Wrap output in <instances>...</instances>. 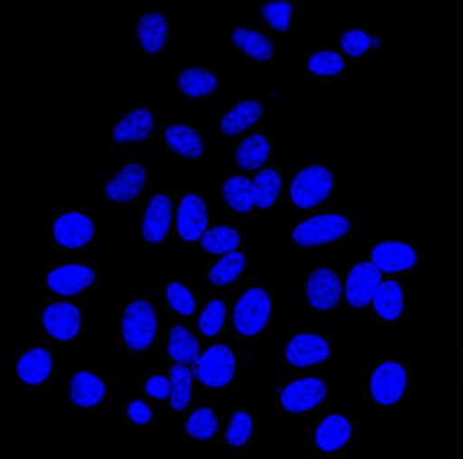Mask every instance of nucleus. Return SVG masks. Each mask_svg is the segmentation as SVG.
Segmentation results:
<instances>
[{
  "instance_id": "1",
  "label": "nucleus",
  "mask_w": 463,
  "mask_h": 459,
  "mask_svg": "<svg viewBox=\"0 0 463 459\" xmlns=\"http://www.w3.org/2000/svg\"><path fill=\"white\" fill-rule=\"evenodd\" d=\"M331 188H334V176L326 167L312 165L301 169L295 176L293 184H290V196H293V204L301 210H310L329 196Z\"/></svg>"
},
{
  "instance_id": "2",
  "label": "nucleus",
  "mask_w": 463,
  "mask_h": 459,
  "mask_svg": "<svg viewBox=\"0 0 463 459\" xmlns=\"http://www.w3.org/2000/svg\"><path fill=\"white\" fill-rule=\"evenodd\" d=\"M122 333L130 350H146L150 347L156 336V312H154L152 303H128L122 317Z\"/></svg>"
},
{
  "instance_id": "3",
  "label": "nucleus",
  "mask_w": 463,
  "mask_h": 459,
  "mask_svg": "<svg viewBox=\"0 0 463 459\" xmlns=\"http://www.w3.org/2000/svg\"><path fill=\"white\" fill-rule=\"evenodd\" d=\"M350 231V220L342 214H323L301 223L293 231V240L297 246L314 248L320 244H329L344 237Z\"/></svg>"
},
{
  "instance_id": "4",
  "label": "nucleus",
  "mask_w": 463,
  "mask_h": 459,
  "mask_svg": "<svg viewBox=\"0 0 463 459\" xmlns=\"http://www.w3.org/2000/svg\"><path fill=\"white\" fill-rule=\"evenodd\" d=\"M271 314L269 295L263 289H250L241 295L233 312L235 330L241 336H254L267 325Z\"/></svg>"
},
{
  "instance_id": "5",
  "label": "nucleus",
  "mask_w": 463,
  "mask_h": 459,
  "mask_svg": "<svg viewBox=\"0 0 463 459\" xmlns=\"http://www.w3.org/2000/svg\"><path fill=\"white\" fill-rule=\"evenodd\" d=\"M408 385V374L400 363L387 361L380 363V366L373 369L372 380H370V391L372 397L376 399L383 406H393L403 396Z\"/></svg>"
},
{
  "instance_id": "6",
  "label": "nucleus",
  "mask_w": 463,
  "mask_h": 459,
  "mask_svg": "<svg viewBox=\"0 0 463 459\" xmlns=\"http://www.w3.org/2000/svg\"><path fill=\"white\" fill-rule=\"evenodd\" d=\"M235 374V357L227 347L207 349L197 361V377L207 387H224Z\"/></svg>"
},
{
  "instance_id": "7",
  "label": "nucleus",
  "mask_w": 463,
  "mask_h": 459,
  "mask_svg": "<svg viewBox=\"0 0 463 459\" xmlns=\"http://www.w3.org/2000/svg\"><path fill=\"white\" fill-rule=\"evenodd\" d=\"M383 282V272L373 263H359L350 270L346 278L344 293L353 308H365L367 303L373 301L378 286Z\"/></svg>"
},
{
  "instance_id": "8",
  "label": "nucleus",
  "mask_w": 463,
  "mask_h": 459,
  "mask_svg": "<svg viewBox=\"0 0 463 459\" xmlns=\"http://www.w3.org/2000/svg\"><path fill=\"white\" fill-rule=\"evenodd\" d=\"M326 396V387L318 378H301L284 387L280 402L288 413H306L317 408Z\"/></svg>"
},
{
  "instance_id": "9",
  "label": "nucleus",
  "mask_w": 463,
  "mask_h": 459,
  "mask_svg": "<svg viewBox=\"0 0 463 459\" xmlns=\"http://www.w3.org/2000/svg\"><path fill=\"white\" fill-rule=\"evenodd\" d=\"M342 300V282L334 270H317L307 278V301L317 310H331Z\"/></svg>"
},
{
  "instance_id": "10",
  "label": "nucleus",
  "mask_w": 463,
  "mask_h": 459,
  "mask_svg": "<svg viewBox=\"0 0 463 459\" xmlns=\"http://www.w3.org/2000/svg\"><path fill=\"white\" fill-rule=\"evenodd\" d=\"M329 353V344L325 338L317 336V333H299L288 342L287 361L295 368H307L325 361Z\"/></svg>"
},
{
  "instance_id": "11",
  "label": "nucleus",
  "mask_w": 463,
  "mask_h": 459,
  "mask_svg": "<svg viewBox=\"0 0 463 459\" xmlns=\"http://www.w3.org/2000/svg\"><path fill=\"white\" fill-rule=\"evenodd\" d=\"M94 225L92 220L80 212L62 214L53 223V237L64 248H81L92 240Z\"/></svg>"
},
{
  "instance_id": "12",
  "label": "nucleus",
  "mask_w": 463,
  "mask_h": 459,
  "mask_svg": "<svg viewBox=\"0 0 463 459\" xmlns=\"http://www.w3.org/2000/svg\"><path fill=\"white\" fill-rule=\"evenodd\" d=\"M43 327L52 338L73 339L81 330V314L73 303H52L43 312Z\"/></svg>"
},
{
  "instance_id": "13",
  "label": "nucleus",
  "mask_w": 463,
  "mask_h": 459,
  "mask_svg": "<svg viewBox=\"0 0 463 459\" xmlns=\"http://www.w3.org/2000/svg\"><path fill=\"white\" fill-rule=\"evenodd\" d=\"M177 231L186 242H197L207 231V210L203 199L197 195H186L177 210Z\"/></svg>"
},
{
  "instance_id": "14",
  "label": "nucleus",
  "mask_w": 463,
  "mask_h": 459,
  "mask_svg": "<svg viewBox=\"0 0 463 459\" xmlns=\"http://www.w3.org/2000/svg\"><path fill=\"white\" fill-rule=\"evenodd\" d=\"M372 263L380 272H406L417 263V253L412 246L402 242H383L372 250Z\"/></svg>"
},
{
  "instance_id": "15",
  "label": "nucleus",
  "mask_w": 463,
  "mask_h": 459,
  "mask_svg": "<svg viewBox=\"0 0 463 459\" xmlns=\"http://www.w3.org/2000/svg\"><path fill=\"white\" fill-rule=\"evenodd\" d=\"M171 210H174V206H171V199L167 195L152 196L144 216V226H141L146 242L160 244L167 237L171 226Z\"/></svg>"
},
{
  "instance_id": "16",
  "label": "nucleus",
  "mask_w": 463,
  "mask_h": 459,
  "mask_svg": "<svg viewBox=\"0 0 463 459\" xmlns=\"http://www.w3.org/2000/svg\"><path fill=\"white\" fill-rule=\"evenodd\" d=\"M94 280V272L84 265H62L47 273V286L58 295H77L88 289Z\"/></svg>"
},
{
  "instance_id": "17",
  "label": "nucleus",
  "mask_w": 463,
  "mask_h": 459,
  "mask_svg": "<svg viewBox=\"0 0 463 459\" xmlns=\"http://www.w3.org/2000/svg\"><path fill=\"white\" fill-rule=\"evenodd\" d=\"M146 184V169L141 165H127L118 174L114 180L107 184L105 193L111 201H120V204H128V201L137 199Z\"/></svg>"
},
{
  "instance_id": "18",
  "label": "nucleus",
  "mask_w": 463,
  "mask_h": 459,
  "mask_svg": "<svg viewBox=\"0 0 463 459\" xmlns=\"http://www.w3.org/2000/svg\"><path fill=\"white\" fill-rule=\"evenodd\" d=\"M350 434H353V427H350V421L346 416L342 415L326 416L317 429L318 449L325 453H335L337 449H342V446L348 443Z\"/></svg>"
},
{
  "instance_id": "19",
  "label": "nucleus",
  "mask_w": 463,
  "mask_h": 459,
  "mask_svg": "<svg viewBox=\"0 0 463 459\" xmlns=\"http://www.w3.org/2000/svg\"><path fill=\"white\" fill-rule=\"evenodd\" d=\"M154 129V116L150 110H135L128 116H124L118 127L114 129V141H141L152 133Z\"/></svg>"
},
{
  "instance_id": "20",
  "label": "nucleus",
  "mask_w": 463,
  "mask_h": 459,
  "mask_svg": "<svg viewBox=\"0 0 463 459\" xmlns=\"http://www.w3.org/2000/svg\"><path fill=\"white\" fill-rule=\"evenodd\" d=\"M52 372V355L45 349H33L17 361V377L26 385H41Z\"/></svg>"
},
{
  "instance_id": "21",
  "label": "nucleus",
  "mask_w": 463,
  "mask_h": 459,
  "mask_svg": "<svg viewBox=\"0 0 463 459\" xmlns=\"http://www.w3.org/2000/svg\"><path fill=\"white\" fill-rule=\"evenodd\" d=\"M169 34V24L165 20V15L160 14H146L141 15L137 24V37L141 41V47L146 52L156 53L167 43Z\"/></svg>"
},
{
  "instance_id": "22",
  "label": "nucleus",
  "mask_w": 463,
  "mask_h": 459,
  "mask_svg": "<svg viewBox=\"0 0 463 459\" xmlns=\"http://www.w3.org/2000/svg\"><path fill=\"white\" fill-rule=\"evenodd\" d=\"M105 397V385L103 380L94 377L90 372L75 374L71 380V399L81 408L97 406L100 399Z\"/></svg>"
},
{
  "instance_id": "23",
  "label": "nucleus",
  "mask_w": 463,
  "mask_h": 459,
  "mask_svg": "<svg viewBox=\"0 0 463 459\" xmlns=\"http://www.w3.org/2000/svg\"><path fill=\"white\" fill-rule=\"evenodd\" d=\"M373 308H376L378 317L384 320H395L403 312V291L395 280L380 282L376 295H373Z\"/></svg>"
},
{
  "instance_id": "24",
  "label": "nucleus",
  "mask_w": 463,
  "mask_h": 459,
  "mask_svg": "<svg viewBox=\"0 0 463 459\" xmlns=\"http://www.w3.org/2000/svg\"><path fill=\"white\" fill-rule=\"evenodd\" d=\"M260 113H263V107H260V103H257V100H241V103H237L233 110L222 118L221 122L222 133L240 135L241 130L250 129L252 124L259 120Z\"/></svg>"
},
{
  "instance_id": "25",
  "label": "nucleus",
  "mask_w": 463,
  "mask_h": 459,
  "mask_svg": "<svg viewBox=\"0 0 463 459\" xmlns=\"http://www.w3.org/2000/svg\"><path fill=\"white\" fill-rule=\"evenodd\" d=\"M165 139L169 148L186 158H199L203 154V141L194 129L184 127V124H174L165 130Z\"/></svg>"
},
{
  "instance_id": "26",
  "label": "nucleus",
  "mask_w": 463,
  "mask_h": 459,
  "mask_svg": "<svg viewBox=\"0 0 463 459\" xmlns=\"http://www.w3.org/2000/svg\"><path fill=\"white\" fill-rule=\"evenodd\" d=\"M224 201L237 212H250L257 206V193H254V182L243 176H233L224 182L222 186Z\"/></svg>"
},
{
  "instance_id": "27",
  "label": "nucleus",
  "mask_w": 463,
  "mask_h": 459,
  "mask_svg": "<svg viewBox=\"0 0 463 459\" xmlns=\"http://www.w3.org/2000/svg\"><path fill=\"white\" fill-rule=\"evenodd\" d=\"M233 43L240 47L241 52H246L248 56L254 58V61H269L274 56V45L271 41L265 37V34L246 31V28H237L233 33Z\"/></svg>"
},
{
  "instance_id": "28",
  "label": "nucleus",
  "mask_w": 463,
  "mask_h": 459,
  "mask_svg": "<svg viewBox=\"0 0 463 459\" xmlns=\"http://www.w3.org/2000/svg\"><path fill=\"white\" fill-rule=\"evenodd\" d=\"M177 83H180V91L184 94L197 99V97H207V94H212L213 91H216L218 80H216V75L210 73V71H205V69H186V71H182Z\"/></svg>"
},
{
  "instance_id": "29",
  "label": "nucleus",
  "mask_w": 463,
  "mask_h": 459,
  "mask_svg": "<svg viewBox=\"0 0 463 459\" xmlns=\"http://www.w3.org/2000/svg\"><path fill=\"white\" fill-rule=\"evenodd\" d=\"M269 157V141L263 135H252L237 148L235 160L243 169H259Z\"/></svg>"
},
{
  "instance_id": "30",
  "label": "nucleus",
  "mask_w": 463,
  "mask_h": 459,
  "mask_svg": "<svg viewBox=\"0 0 463 459\" xmlns=\"http://www.w3.org/2000/svg\"><path fill=\"white\" fill-rule=\"evenodd\" d=\"M169 355L177 363L199 361V342L186 327H174L169 338Z\"/></svg>"
},
{
  "instance_id": "31",
  "label": "nucleus",
  "mask_w": 463,
  "mask_h": 459,
  "mask_svg": "<svg viewBox=\"0 0 463 459\" xmlns=\"http://www.w3.org/2000/svg\"><path fill=\"white\" fill-rule=\"evenodd\" d=\"M201 244L212 254H231L240 246V234L231 229V226H213V229L205 231V235L201 237Z\"/></svg>"
},
{
  "instance_id": "32",
  "label": "nucleus",
  "mask_w": 463,
  "mask_h": 459,
  "mask_svg": "<svg viewBox=\"0 0 463 459\" xmlns=\"http://www.w3.org/2000/svg\"><path fill=\"white\" fill-rule=\"evenodd\" d=\"M243 267H246V256H243L241 253L224 254L222 259L212 267L210 282L216 284V286L231 284L235 278H240V273L243 272Z\"/></svg>"
},
{
  "instance_id": "33",
  "label": "nucleus",
  "mask_w": 463,
  "mask_h": 459,
  "mask_svg": "<svg viewBox=\"0 0 463 459\" xmlns=\"http://www.w3.org/2000/svg\"><path fill=\"white\" fill-rule=\"evenodd\" d=\"M254 193H257V207L267 210L276 204L278 193H280V174L274 169L260 171L254 180Z\"/></svg>"
},
{
  "instance_id": "34",
  "label": "nucleus",
  "mask_w": 463,
  "mask_h": 459,
  "mask_svg": "<svg viewBox=\"0 0 463 459\" xmlns=\"http://www.w3.org/2000/svg\"><path fill=\"white\" fill-rule=\"evenodd\" d=\"M190 391H193V377H190L188 368L177 363L171 368V406L174 410H184L190 402Z\"/></svg>"
},
{
  "instance_id": "35",
  "label": "nucleus",
  "mask_w": 463,
  "mask_h": 459,
  "mask_svg": "<svg viewBox=\"0 0 463 459\" xmlns=\"http://www.w3.org/2000/svg\"><path fill=\"white\" fill-rule=\"evenodd\" d=\"M188 434L197 440H210L218 429V419L210 408H199L190 415L186 423Z\"/></svg>"
},
{
  "instance_id": "36",
  "label": "nucleus",
  "mask_w": 463,
  "mask_h": 459,
  "mask_svg": "<svg viewBox=\"0 0 463 459\" xmlns=\"http://www.w3.org/2000/svg\"><path fill=\"white\" fill-rule=\"evenodd\" d=\"M307 69L310 73L320 77H331L344 71V58L335 52H317L307 61Z\"/></svg>"
},
{
  "instance_id": "37",
  "label": "nucleus",
  "mask_w": 463,
  "mask_h": 459,
  "mask_svg": "<svg viewBox=\"0 0 463 459\" xmlns=\"http://www.w3.org/2000/svg\"><path fill=\"white\" fill-rule=\"evenodd\" d=\"M224 317H227V308H224L222 301H210V303H207L203 314H201V319H199L201 333H205L207 338L216 336V333L222 330Z\"/></svg>"
},
{
  "instance_id": "38",
  "label": "nucleus",
  "mask_w": 463,
  "mask_h": 459,
  "mask_svg": "<svg viewBox=\"0 0 463 459\" xmlns=\"http://www.w3.org/2000/svg\"><path fill=\"white\" fill-rule=\"evenodd\" d=\"M167 301L177 314H182V317H188V314H193L194 306H197V303H194L193 293H190L186 286L180 284V282H171L167 286Z\"/></svg>"
},
{
  "instance_id": "39",
  "label": "nucleus",
  "mask_w": 463,
  "mask_h": 459,
  "mask_svg": "<svg viewBox=\"0 0 463 459\" xmlns=\"http://www.w3.org/2000/svg\"><path fill=\"white\" fill-rule=\"evenodd\" d=\"M290 15H293V7H290V3H284V0H274V3L263 5V17L276 31H288Z\"/></svg>"
},
{
  "instance_id": "40",
  "label": "nucleus",
  "mask_w": 463,
  "mask_h": 459,
  "mask_svg": "<svg viewBox=\"0 0 463 459\" xmlns=\"http://www.w3.org/2000/svg\"><path fill=\"white\" fill-rule=\"evenodd\" d=\"M252 436V419L246 413H235L227 427V443L233 446L246 445Z\"/></svg>"
},
{
  "instance_id": "41",
  "label": "nucleus",
  "mask_w": 463,
  "mask_h": 459,
  "mask_svg": "<svg viewBox=\"0 0 463 459\" xmlns=\"http://www.w3.org/2000/svg\"><path fill=\"white\" fill-rule=\"evenodd\" d=\"M373 43H376V41H373L370 34L364 33V31H357V28H354V31H346L340 39L342 50L353 58L364 56V53L370 50Z\"/></svg>"
},
{
  "instance_id": "42",
  "label": "nucleus",
  "mask_w": 463,
  "mask_h": 459,
  "mask_svg": "<svg viewBox=\"0 0 463 459\" xmlns=\"http://www.w3.org/2000/svg\"><path fill=\"white\" fill-rule=\"evenodd\" d=\"M146 391H147V396H152V397H156V399L171 397V378L152 377L150 380H147Z\"/></svg>"
},
{
  "instance_id": "43",
  "label": "nucleus",
  "mask_w": 463,
  "mask_h": 459,
  "mask_svg": "<svg viewBox=\"0 0 463 459\" xmlns=\"http://www.w3.org/2000/svg\"><path fill=\"white\" fill-rule=\"evenodd\" d=\"M128 416L130 421L137 423V426H146V423L152 421V410L147 408V404L141 402V399H135L128 406Z\"/></svg>"
}]
</instances>
